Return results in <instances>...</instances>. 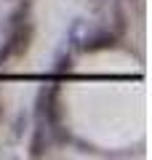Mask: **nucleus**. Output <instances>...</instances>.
<instances>
[{
	"mask_svg": "<svg viewBox=\"0 0 152 160\" xmlns=\"http://www.w3.org/2000/svg\"><path fill=\"white\" fill-rule=\"evenodd\" d=\"M29 40H32V24L22 22V24H16V27H11V38H8L6 48L0 51V67H3V62H8V59L22 56L29 48Z\"/></svg>",
	"mask_w": 152,
	"mask_h": 160,
	"instance_id": "obj_1",
	"label": "nucleus"
},
{
	"mask_svg": "<svg viewBox=\"0 0 152 160\" xmlns=\"http://www.w3.org/2000/svg\"><path fill=\"white\" fill-rule=\"evenodd\" d=\"M115 43H118V38H115L112 32H101V35H94V38L85 40V51H104V48H112Z\"/></svg>",
	"mask_w": 152,
	"mask_h": 160,
	"instance_id": "obj_3",
	"label": "nucleus"
},
{
	"mask_svg": "<svg viewBox=\"0 0 152 160\" xmlns=\"http://www.w3.org/2000/svg\"><path fill=\"white\" fill-rule=\"evenodd\" d=\"M38 115L45 118L51 126H59L62 107H59V88H43L38 96Z\"/></svg>",
	"mask_w": 152,
	"mask_h": 160,
	"instance_id": "obj_2",
	"label": "nucleus"
},
{
	"mask_svg": "<svg viewBox=\"0 0 152 160\" xmlns=\"http://www.w3.org/2000/svg\"><path fill=\"white\" fill-rule=\"evenodd\" d=\"M45 147H48V139H45V128H38L32 136V144H29V155L32 158H43Z\"/></svg>",
	"mask_w": 152,
	"mask_h": 160,
	"instance_id": "obj_4",
	"label": "nucleus"
},
{
	"mask_svg": "<svg viewBox=\"0 0 152 160\" xmlns=\"http://www.w3.org/2000/svg\"><path fill=\"white\" fill-rule=\"evenodd\" d=\"M0 120H3V104H0Z\"/></svg>",
	"mask_w": 152,
	"mask_h": 160,
	"instance_id": "obj_5",
	"label": "nucleus"
}]
</instances>
